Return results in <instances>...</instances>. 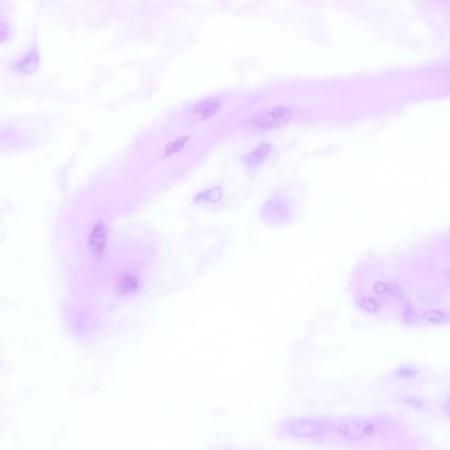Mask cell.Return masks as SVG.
<instances>
[{
  "mask_svg": "<svg viewBox=\"0 0 450 450\" xmlns=\"http://www.w3.org/2000/svg\"><path fill=\"white\" fill-rule=\"evenodd\" d=\"M376 426L374 422L366 419H355L342 422L337 428L338 434L347 440H362L370 437L376 433Z\"/></svg>",
  "mask_w": 450,
  "mask_h": 450,
  "instance_id": "1",
  "label": "cell"
},
{
  "mask_svg": "<svg viewBox=\"0 0 450 450\" xmlns=\"http://www.w3.org/2000/svg\"><path fill=\"white\" fill-rule=\"evenodd\" d=\"M293 117V111L287 106L276 107L268 111L256 114L252 118V123L261 130H271L287 124Z\"/></svg>",
  "mask_w": 450,
  "mask_h": 450,
  "instance_id": "2",
  "label": "cell"
},
{
  "mask_svg": "<svg viewBox=\"0 0 450 450\" xmlns=\"http://www.w3.org/2000/svg\"><path fill=\"white\" fill-rule=\"evenodd\" d=\"M326 430L327 426L324 422L311 419H297L285 423V431L295 437H316Z\"/></svg>",
  "mask_w": 450,
  "mask_h": 450,
  "instance_id": "3",
  "label": "cell"
},
{
  "mask_svg": "<svg viewBox=\"0 0 450 450\" xmlns=\"http://www.w3.org/2000/svg\"><path fill=\"white\" fill-rule=\"evenodd\" d=\"M221 102L217 97L203 99L192 108V115L197 121H204L218 111Z\"/></svg>",
  "mask_w": 450,
  "mask_h": 450,
  "instance_id": "4",
  "label": "cell"
},
{
  "mask_svg": "<svg viewBox=\"0 0 450 450\" xmlns=\"http://www.w3.org/2000/svg\"><path fill=\"white\" fill-rule=\"evenodd\" d=\"M272 146L268 143L259 145L255 150L247 154L244 157V162L248 167H254L256 165L261 163L262 160L268 157V154L270 153Z\"/></svg>",
  "mask_w": 450,
  "mask_h": 450,
  "instance_id": "5",
  "label": "cell"
},
{
  "mask_svg": "<svg viewBox=\"0 0 450 450\" xmlns=\"http://www.w3.org/2000/svg\"><path fill=\"white\" fill-rule=\"evenodd\" d=\"M106 240V232L102 225H98L95 227L94 230L91 232L90 237V245L93 249L92 251L96 253H100L103 251Z\"/></svg>",
  "mask_w": 450,
  "mask_h": 450,
  "instance_id": "6",
  "label": "cell"
},
{
  "mask_svg": "<svg viewBox=\"0 0 450 450\" xmlns=\"http://www.w3.org/2000/svg\"><path fill=\"white\" fill-rule=\"evenodd\" d=\"M38 62L39 57L36 52L28 53L18 62L17 69L22 72H33L38 66Z\"/></svg>",
  "mask_w": 450,
  "mask_h": 450,
  "instance_id": "7",
  "label": "cell"
},
{
  "mask_svg": "<svg viewBox=\"0 0 450 450\" xmlns=\"http://www.w3.org/2000/svg\"><path fill=\"white\" fill-rule=\"evenodd\" d=\"M422 318L432 324H442L447 320V315L439 310H430L422 313Z\"/></svg>",
  "mask_w": 450,
  "mask_h": 450,
  "instance_id": "8",
  "label": "cell"
},
{
  "mask_svg": "<svg viewBox=\"0 0 450 450\" xmlns=\"http://www.w3.org/2000/svg\"><path fill=\"white\" fill-rule=\"evenodd\" d=\"M374 291L375 293L381 295H394L399 294V287L396 284H390L384 281H376L374 284Z\"/></svg>",
  "mask_w": 450,
  "mask_h": 450,
  "instance_id": "9",
  "label": "cell"
},
{
  "mask_svg": "<svg viewBox=\"0 0 450 450\" xmlns=\"http://www.w3.org/2000/svg\"><path fill=\"white\" fill-rule=\"evenodd\" d=\"M187 140H188V137H181L176 139V140L173 141L172 143L167 144V146H166V152L167 154H172L180 151L183 147L185 146V144H186Z\"/></svg>",
  "mask_w": 450,
  "mask_h": 450,
  "instance_id": "10",
  "label": "cell"
},
{
  "mask_svg": "<svg viewBox=\"0 0 450 450\" xmlns=\"http://www.w3.org/2000/svg\"><path fill=\"white\" fill-rule=\"evenodd\" d=\"M362 306L366 310L370 311V312H376L380 310V304H379L378 301L371 297H365L362 300Z\"/></svg>",
  "mask_w": 450,
  "mask_h": 450,
  "instance_id": "11",
  "label": "cell"
},
{
  "mask_svg": "<svg viewBox=\"0 0 450 450\" xmlns=\"http://www.w3.org/2000/svg\"><path fill=\"white\" fill-rule=\"evenodd\" d=\"M397 375H398V377L399 379L408 380V379L414 378L415 376L417 375V372L415 371V369H411V368L404 367V368L398 369V371H397Z\"/></svg>",
  "mask_w": 450,
  "mask_h": 450,
  "instance_id": "12",
  "label": "cell"
},
{
  "mask_svg": "<svg viewBox=\"0 0 450 450\" xmlns=\"http://www.w3.org/2000/svg\"><path fill=\"white\" fill-rule=\"evenodd\" d=\"M405 403H407V405H411V407L416 408V409H423L424 407V403L421 401V399H417V398L411 397V398H405Z\"/></svg>",
  "mask_w": 450,
  "mask_h": 450,
  "instance_id": "13",
  "label": "cell"
},
{
  "mask_svg": "<svg viewBox=\"0 0 450 450\" xmlns=\"http://www.w3.org/2000/svg\"><path fill=\"white\" fill-rule=\"evenodd\" d=\"M442 410H443L444 415H445L448 420H450V393L446 396V398H444Z\"/></svg>",
  "mask_w": 450,
  "mask_h": 450,
  "instance_id": "14",
  "label": "cell"
},
{
  "mask_svg": "<svg viewBox=\"0 0 450 450\" xmlns=\"http://www.w3.org/2000/svg\"><path fill=\"white\" fill-rule=\"evenodd\" d=\"M444 275H445V277L447 278L448 281H450V269L449 270H447V272L444 274Z\"/></svg>",
  "mask_w": 450,
  "mask_h": 450,
  "instance_id": "15",
  "label": "cell"
}]
</instances>
